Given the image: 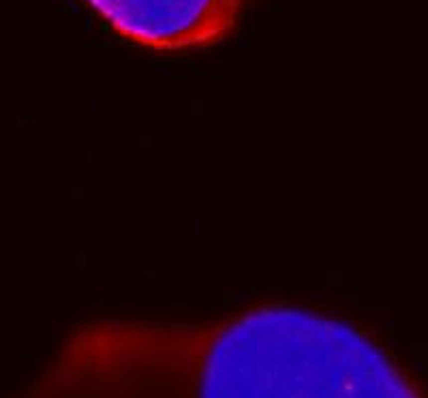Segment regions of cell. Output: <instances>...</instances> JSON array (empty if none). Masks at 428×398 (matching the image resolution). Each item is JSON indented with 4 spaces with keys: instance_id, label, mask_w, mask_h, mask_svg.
I'll use <instances>...</instances> for the list:
<instances>
[{
    "instance_id": "cell-1",
    "label": "cell",
    "mask_w": 428,
    "mask_h": 398,
    "mask_svg": "<svg viewBox=\"0 0 428 398\" xmlns=\"http://www.w3.org/2000/svg\"><path fill=\"white\" fill-rule=\"evenodd\" d=\"M28 398H428L362 325L302 304L95 317Z\"/></svg>"
},
{
    "instance_id": "cell-2",
    "label": "cell",
    "mask_w": 428,
    "mask_h": 398,
    "mask_svg": "<svg viewBox=\"0 0 428 398\" xmlns=\"http://www.w3.org/2000/svg\"><path fill=\"white\" fill-rule=\"evenodd\" d=\"M122 41L152 54L223 43L255 0H84Z\"/></svg>"
}]
</instances>
